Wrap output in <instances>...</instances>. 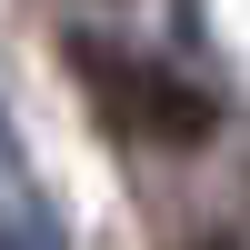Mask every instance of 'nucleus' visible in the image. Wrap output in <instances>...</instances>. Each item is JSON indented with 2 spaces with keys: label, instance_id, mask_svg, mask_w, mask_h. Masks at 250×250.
I'll list each match as a JSON object with an SVG mask.
<instances>
[{
  "label": "nucleus",
  "instance_id": "3",
  "mask_svg": "<svg viewBox=\"0 0 250 250\" xmlns=\"http://www.w3.org/2000/svg\"><path fill=\"white\" fill-rule=\"evenodd\" d=\"M0 180H10V120H0Z\"/></svg>",
  "mask_w": 250,
  "mask_h": 250
},
{
  "label": "nucleus",
  "instance_id": "2",
  "mask_svg": "<svg viewBox=\"0 0 250 250\" xmlns=\"http://www.w3.org/2000/svg\"><path fill=\"white\" fill-rule=\"evenodd\" d=\"M0 250H60V220L40 210L30 190H10V210H0Z\"/></svg>",
  "mask_w": 250,
  "mask_h": 250
},
{
  "label": "nucleus",
  "instance_id": "1",
  "mask_svg": "<svg viewBox=\"0 0 250 250\" xmlns=\"http://www.w3.org/2000/svg\"><path fill=\"white\" fill-rule=\"evenodd\" d=\"M70 70L90 80V100L120 120V130H140V140H160V150H200L210 140V90H190V80H170V70H150V60H130V50H110L100 30H70Z\"/></svg>",
  "mask_w": 250,
  "mask_h": 250
}]
</instances>
